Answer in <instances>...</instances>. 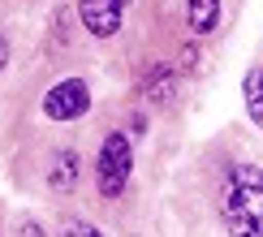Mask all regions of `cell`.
Instances as JSON below:
<instances>
[{
    "mask_svg": "<svg viewBox=\"0 0 263 237\" xmlns=\"http://www.w3.org/2000/svg\"><path fill=\"white\" fill-rule=\"evenodd\" d=\"M220 215L229 237H259L263 233V177L255 164H233L220 190Z\"/></svg>",
    "mask_w": 263,
    "mask_h": 237,
    "instance_id": "obj_1",
    "label": "cell"
},
{
    "mask_svg": "<svg viewBox=\"0 0 263 237\" xmlns=\"http://www.w3.org/2000/svg\"><path fill=\"white\" fill-rule=\"evenodd\" d=\"M129 172H134V147H129V134H108L100 147V160H95V177H100V194L104 199H117L129 186Z\"/></svg>",
    "mask_w": 263,
    "mask_h": 237,
    "instance_id": "obj_2",
    "label": "cell"
},
{
    "mask_svg": "<svg viewBox=\"0 0 263 237\" xmlns=\"http://www.w3.org/2000/svg\"><path fill=\"white\" fill-rule=\"evenodd\" d=\"M86 108H91V86L82 78H65L43 95V116L48 121H78V116H86Z\"/></svg>",
    "mask_w": 263,
    "mask_h": 237,
    "instance_id": "obj_3",
    "label": "cell"
},
{
    "mask_svg": "<svg viewBox=\"0 0 263 237\" xmlns=\"http://www.w3.org/2000/svg\"><path fill=\"white\" fill-rule=\"evenodd\" d=\"M121 9L125 0H78V17L95 39H108L121 30Z\"/></svg>",
    "mask_w": 263,
    "mask_h": 237,
    "instance_id": "obj_4",
    "label": "cell"
},
{
    "mask_svg": "<svg viewBox=\"0 0 263 237\" xmlns=\"http://www.w3.org/2000/svg\"><path fill=\"white\" fill-rule=\"evenodd\" d=\"M48 190L57 194H73L78 190V151H61L48 168Z\"/></svg>",
    "mask_w": 263,
    "mask_h": 237,
    "instance_id": "obj_5",
    "label": "cell"
},
{
    "mask_svg": "<svg viewBox=\"0 0 263 237\" xmlns=\"http://www.w3.org/2000/svg\"><path fill=\"white\" fill-rule=\"evenodd\" d=\"M185 22L194 35H212L220 22V0H185Z\"/></svg>",
    "mask_w": 263,
    "mask_h": 237,
    "instance_id": "obj_6",
    "label": "cell"
},
{
    "mask_svg": "<svg viewBox=\"0 0 263 237\" xmlns=\"http://www.w3.org/2000/svg\"><path fill=\"white\" fill-rule=\"evenodd\" d=\"M173 95H177V91H173V73H168V69H156V73H151V82H147V100L168 104Z\"/></svg>",
    "mask_w": 263,
    "mask_h": 237,
    "instance_id": "obj_7",
    "label": "cell"
},
{
    "mask_svg": "<svg viewBox=\"0 0 263 237\" xmlns=\"http://www.w3.org/2000/svg\"><path fill=\"white\" fill-rule=\"evenodd\" d=\"M246 108H250V121H263V104H259V65H250L246 73Z\"/></svg>",
    "mask_w": 263,
    "mask_h": 237,
    "instance_id": "obj_8",
    "label": "cell"
},
{
    "mask_svg": "<svg viewBox=\"0 0 263 237\" xmlns=\"http://www.w3.org/2000/svg\"><path fill=\"white\" fill-rule=\"evenodd\" d=\"M65 237H104L100 229H95V224H69V233Z\"/></svg>",
    "mask_w": 263,
    "mask_h": 237,
    "instance_id": "obj_9",
    "label": "cell"
},
{
    "mask_svg": "<svg viewBox=\"0 0 263 237\" xmlns=\"http://www.w3.org/2000/svg\"><path fill=\"white\" fill-rule=\"evenodd\" d=\"M17 237H43V233H39V224H30V220H26V224L17 229Z\"/></svg>",
    "mask_w": 263,
    "mask_h": 237,
    "instance_id": "obj_10",
    "label": "cell"
},
{
    "mask_svg": "<svg viewBox=\"0 0 263 237\" xmlns=\"http://www.w3.org/2000/svg\"><path fill=\"white\" fill-rule=\"evenodd\" d=\"M5 65H9V39L0 35V69H5Z\"/></svg>",
    "mask_w": 263,
    "mask_h": 237,
    "instance_id": "obj_11",
    "label": "cell"
}]
</instances>
